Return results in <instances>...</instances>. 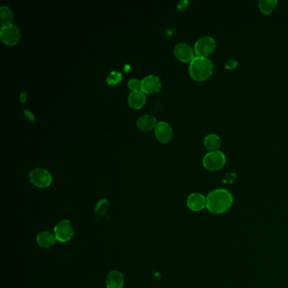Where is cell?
<instances>
[{
  "mask_svg": "<svg viewBox=\"0 0 288 288\" xmlns=\"http://www.w3.org/2000/svg\"><path fill=\"white\" fill-rule=\"evenodd\" d=\"M233 203L232 193L225 188H216L206 196V209L214 214H223Z\"/></svg>",
  "mask_w": 288,
  "mask_h": 288,
  "instance_id": "obj_1",
  "label": "cell"
},
{
  "mask_svg": "<svg viewBox=\"0 0 288 288\" xmlns=\"http://www.w3.org/2000/svg\"><path fill=\"white\" fill-rule=\"evenodd\" d=\"M214 64L209 58L196 56L188 66V73L196 81L203 82L213 75Z\"/></svg>",
  "mask_w": 288,
  "mask_h": 288,
  "instance_id": "obj_2",
  "label": "cell"
},
{
  "mask_svg": "<svg viewBox=\"0 0 288 288\" xmlns=\"http://www.w3.org/2000/svg\"><path fill=\"white\" fill-rule=\"evenodd\" d=\"M226 162V155L221 151L208 152L204 156L202 164L204 167L211 172H216L221 169Z\"/></svg>",
  "mask_w": 288,
  "mask_h": 288,
  "instance_id": "obj_3",
  "label": "cell"
},
{
  "mask_svg": "<svg viewBox=\"0 0 288 288\" xmlns=\"http://www.w3.org/2000/svg\"><path fill=\"white\" fill-rule=\"evenodd\" d=\"M29 180L37 188H45L51 185L53 177L47 170L36 167L29 173Z\"/></svg>",
  "mask_w": 288,
  "mask_h": 288,
  "instance_id": "obj_4",
  "label": "cell"
},
{
  "mask_svg": "<svg viewBox=\"0 0 288 288\" xmlns=\"http://www.w3.org/2000/svg\"><path fill=\"white\" fill-rule=\"evenodd\" d=\"M54 233L57 241L60 243H67L72 239L75 234V230L71 221L62 220L59 221L54 226Z\"/></svg>",
  "mask_w": 288,
  "mask_h": 288,
  "instance_id": "obj_5",
  "label": "cell"
},
{
  "mask_svg": "<svg viewBox=\"0 0 288 288\" xmlns=\"http://www.w3.org/2000/svg\"><path fill=\"white\" fill-rule=\"evenodd\" d=\"M216 47V40L210 36H202L196 41L194 50L196 56L209 58Z\"/></svg>",
  "mask_w": 288,
  "mask_h": 288,
  "instance_id": "obj_6",
  "label": "cell"
},
{
  "mask_svg": "<svg viewBox=\"0 0 288 288\" xmlns=\"http://www.w3.org/2000/svg\"><path fill=\"white\" fill-rule=\"evenodd\" d=\"M0 37L4 43L6 44L7 46H15L20 41L21 32L16 25L10 24L1 27Z\"/></svg>",
  "mask_w": 288,
  "mask_h": 288,
  "instance_id": "obj_7",
  "label": "cell"
},
{
  "mask_svg": "<svg viewBox=\"0 0 288 288\" xmlns=\"http://www.w3.org/2000/svg\"><path fill=\"white\" fill-rule=\"evenodd\" d=\"M173 54L177 60L183 63H190L196 57L193 47L184 42L177 44L173 49Z\"/></svg>",
  "mask_w": 288,
  "mask_h": 288,
  "instance_id": "obj_8",
  "label": "cell"
},
{
  "mask_svg": "<svg viewBox=\"0 0 288 288\" xmlns=\"http://www.w3.org/2000/svg\"><path fill=\"white\" fill-rule=\"evenodd\" d=\"M161 89H162V82L160 78L157 75H149L142 79L140 90L146 95L159 92Z\"/></svg>",
  "mask_w": 288,
  "mask_h": 288,
  "instance_id": "obj_9",
  "label": "cell"
},
{
  "mask_svg": "<svg viewBox=\"0 0 288 288\" xmlns=\"http://www.w3.org/2000/svg\"><path fill=\"white\" fill-rule=\"evenodd\" d=\"M155 136L158 141L163 144L171 141L173 136V130L171 125L165 121L158 122L154 129Z\"/></svg>",
  "mask_w": 288,
  "mask_h": 288,
  "instance_id": "obj_10",
  "label": "cell"
},
{
  "mask_svg": "<svg viewBox=\"0 0 288 288\" xmlns=\"http://www.w3.org/2000/svg\"><path fill=\"white\" fill-rule=\"evenodd\" d=\"M186 205L190 211L199 212L206 208V197L201 193H192L188 196Z\"/></svg>",
  "mask_w": 288,
  "mask_h": 288,
  "instance_id": "obj_11",
  "label": "cell"
},
{
  "mask_svg": "<svg viewBox=\"0 0 288 288\" xmlns=\"http://www.w3.org/2000/svg\"><path fill=\"white\" fill-rule=\"evenodd\" d=\"M124 275L119 270H112L108 273L106 278V286L107 288H123L124 287Z\"/></svg>",
  "mask_w": 288,
  "mask_h": 288,
  "instance_id": "obj_12",
  "label": "cell"
},
{
  "mask_svg": "<svg viewBox=\"0 0 288 288\" xmlns=\"http://www.w3.org/2000/svg\"><path fill=\"white\" fill-rule=\"evenodd\" d=\"M147 103V95L141 90L131 91L128 97V103L134 109H140Z\"/></svg>",
  "mask_w": 288,
  "mask_h": 288,
  "instance_id": "obj_13",
  "label": "cell"
},
{
  "mask_svg": "<svg viewBox=\"0 0 288 288\" xmlns=\"http://www.w3.org/2000/svg\"><path fill=\"white\" fill-rule=\"evenodd\" d=\"M157 119L150 114H145L137 119L136 125L142 131H150L157 126Z\"/></svg>",
  "mask_w": 288,
  "mask_h": 288,
  "instance_id": "obj_14",
  "label": "cell"
},
{
  "mask_svg": "<svg viewBox=\"0 0 288 288\" xmlns=\"http://www.w3.org/2000/svg\"><path fill=\"white\" fill-rule=\"evenodd\" d=\"M57 239L54 232L43 231L37 235L36 237V243L40 247L43 249H49L53 247L56 244Z\"/></svg>",
  "mask_w": 288,
  "mask_h": 288,
  "instance_id": "obj_15",
  "label": "cell"
},
{
  "mask_svg": "<svg viewBox=\"0 0 288 288\" xmlns=\"http://www.w3.org/2000/svg\"><path fill=\"white\" fill-rule=\"evenodd\" d=\"M204 146L208 152L220 151L221 147V139L216 134H209L204 139Z\"/></svg>",
  "mask_w": 288,
  "mask_h": 288,
  "instance_id": "obj_16",
  "label": "cell"
},
{
  "mask_svg": "<svg viewBox=\"0 0 288 288\" xmlns=\"http://www.w3.org/2000/svg\"><path fill=\"white\" fill-rule=\"evenodd\" d=\"M277 0H260L258 2V8L264 15H270L277 7Z\"/></svg>",
  "mask_w": 288,
  "mask_h": 288,
  "instance_id": "obj_17",
  "label": "cell"
},
{
  "mask_svg": "<svg viewBox=\"0 0 288 288\" xmlns=\"http://www.w3.org/2000/svg\"><path fill=\"white\" fill-rule=\"evenodd\" d=\"M14 19L13 11L8 6H1L0 8V23L2 26L12 24Z\"/></svg>",
  "mask_w": 288,
  "mask_h": 288,
  "instance_id": "obj_18",
  "label": "cell"
},
{
  "mask_svg": "<svg viewBox=\"0 0 288 288\" xmlns=\"http://www.w3.org/2000/svg\"><path fill=\"white\" fill-rule=\"evenodd\" d=\"M108 206H109V201L107 199H102L98 201L95 208V214L98 216L103 217L105 216L108 212Z\"/></svg>",
  "mask_w": 288,
  "mask_h": 288,
  "instance_id": "obj_19",
  "label": "cell"
},
{
  "mask_svg": "<svg viewBox=\"0 0 288 288\" xmlns=\"http://www.w3.org/2000/svg\"><path fill=\"white\" fill-rule=\"evenodd\" d=\"M122 79H123V75L119 71H112L106 80H107L108 85L113 86V85H118L121 81Z\"/></svg>",
  "mask_w": 288,
  "mask_h": 288,
  "instance_id": "obj_20",
  "label": "cell"
},
{
  "mask_svg": "<svg viewBox=\"0 0 288 288\" xmlns=\"http://www.w3.org/2000/svg\"><path fill=\"white\" fill-rule=\"evenodd\" d=\"M127 85H128V88L131 91H135V90H140L141 88V80H138V79H135V78H133V79H130V80L127 83Z\"/></svg>",
  "mask_w": 288,
  "mask_h": 288,
  "instance_id": "obj_21",
  "label": "cell"
},
{
  "mask_svg": "<svg viewBox=\"0 0 288 288\" xmlns=\"http://www.w3.org/2000/svg\"><path fill=\"white\" fill-rule=\"evenodd\" d=\"M237 65V63L235 60H229L228 62L226 64V69L228 70H232L234 69Z\"/></svg>",
  "mask_w": 288,
  "mask_h": 288,
  "instance_id": "obj_22",
  "label": "cell"
}]
</instances>
